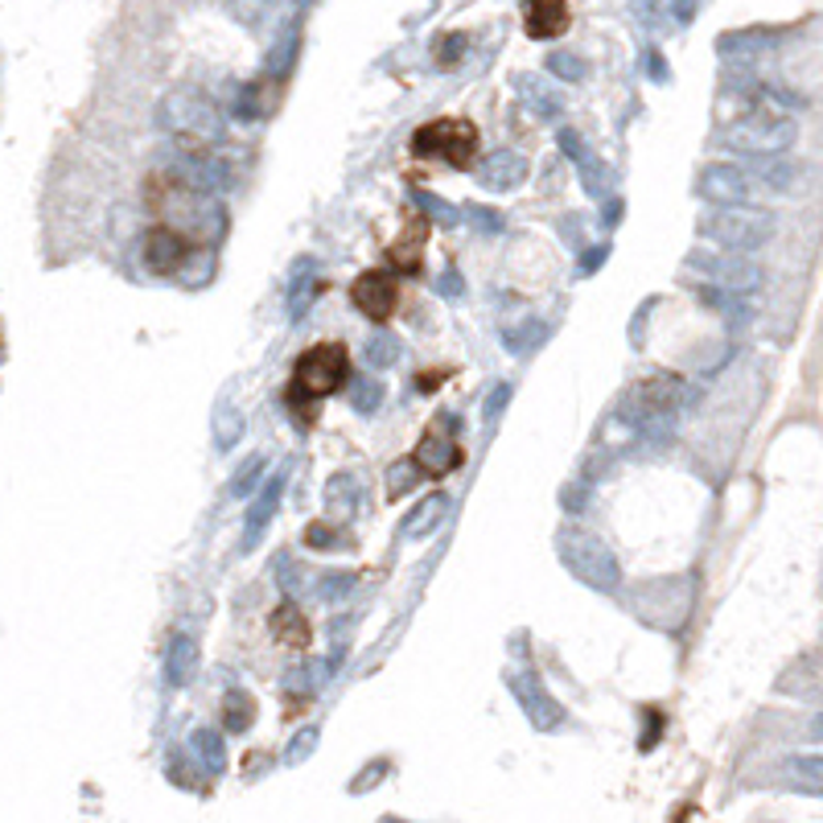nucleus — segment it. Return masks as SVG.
I'll return each instance as SVG.
<instances>
[{"label":"nucleus","instance_id":"1","mask_svg":"<svg viewBox=\"0 0 823 823\" xmlns=\"http://www.w3.org/2000/svg\"><path fill=\"white\" fill-rule=\"evenodd\" d=\"M790 107H799V100L787 95V91H778V86H750L745 91V107L720 132V144L741 157L787 153L790 144H795V137H799V124L790 116Z\"/></svg>","mask_w":823,"mask_h":823},{"label":"nucleus","instance_id":"2","mask_svg":"<svg viewBox=\"0 0 823 823\" xmlns=\"http://www.w3.org/2000/svg\"><path fill=\"white\" fill-rule=\"evenodd\" d=\"M157 124L170 132V140L186 157H206L215 153L227 137V124L219 103L210 100L206 91L194 86H173L157 103Z\"/></svg>","mask_w":823,"mask_h":823},{"label":"nucleus","instance_id":"3","mask_svg":"<svg viewBox=\"0 0 823 823\" xmlns=\"http://www.w3.org/2000/svg\"><path fill=\"white\" fill-rule=\"evenodd\" d=\"M692 404V387H687V379L671 375V371H663V375H647L638 379L630 392L622 395V408H617V416L630 425V429L638 432V437H668L671 429H675V420H680V412Z\"/></svg>","mask_w":823,"mask_h":823},{"label":"nucleus","instance_id":"4","mask_svg":"<svg viewBox=\"0 0 823 823\" xmlns=\"http://www.w3.org/2000/svg\"><path fill=\"white\" fill-rule=\"evenodd\" d=\"M700 235L712 240L717 247H733V252H757L774 240L778 219H774L766 206L754 202H725V206H708L700 215Z\"/></svg>","mask_w":823,"mask_h":823},{"label":"nucleus","instance_id":"5","mask_svg":"<svg viewBox=\"0 0 823 823\" xmlns=\"http://www.w3.org/2000/svg\"><path fill=\"white\" fill-rule=\"evenodd\" d=\"M556 556H560V565H565L577 581L589 584V589H598V593H614L617 584H622L617 556L605 548L593 532H584V528H560V532H556Z\"/></svg>","mask_w":823,"mask_h":823},{"label":"nucleus","instance_id":"6","mask_svg":"<svg viewBox=\"0 0 823 823\" xmlns=\"http://www.w3.org/2000/svg\"><path fill=\"white\" fill-rule=\"evenodd\" d=\"M346 375H350V355H346L343 343H317L309 346L305 355L297 359V371H292V387H289V399L292 408L297 404H317V399H326L329 392H338L346 383Z\"/></svg>","mask_w":823,"mask_h":823},{"label":"nucleus","instance_id":"7","mask_svg":"<svg viewBox=\"0 0 823 823\" xmlns=\"http://www.w3.org/2000/svg\"><path fill=\"white\" fill-rule=\"evenodd\" d=\"M412 153L420 161H445L449 170H470L478 157V128L457 116H441V120L420 124L412 132Z\"/></svg>","mask_w":823,"mask_h":823},{"label":"nucleus","instance_id":"8","mask_svg":"<svg viewBox=\"0 0 823 823\" xmlns=\"http://www.w3.org/2000/svg\"><path fill=\"white\" fill-rule=\"evenodd\" d=\"M206 243H198L189 231H182L177 223H153L149 231H144V247H140V259H144V268L157 276H177L182 280V268H189L194 259H198V252H202ZM215 252V247H210Z\"/></svg>","mask_w":823,"mask_h":823},{"label":"nucleus","instance_id":"9","mask_svg":"<svg viewBox=\"0 0 823 823\" xmlns=\"http://www.w3.org/2000/svg\"><path fill=\"white\" fill-rule=\"evenodd\" d=\"M687 268H696V273L704 276V280H712L717 289H729V292H757L762 285H766V273H762V264L757 259H750L745 252H733V247H720V252H704V247H696L692 256H687Z\"/></svg>","mask_w":823,"mask_h":823},{"label":"nucleus","instance_id":"10","mask_svg":"<svg viewBox=\"0 0 823 823\" xmlns=\"http://www.w3.org/2000/svg\"><path fill=\"white\" fill-rule=\"evenodd\" d=\"M507 687L514 692V704L523 708V717H528V725H532L535 733H560L568 725L565 704L540 684L535 671H511V675H507Z\"/></svg>","mask_w":823,"mask_h":823},{"label":"nucleus","instance_id":"11","mask_svg":"<svg viewBox=\"0 0 823 823\" xmlns=\"http://www.w3.org/2000/svg\"><path fill=\"white\" fill-rule=\"evenodd\" d=\"M696 194L708 206H725V202H754L757 194H766V186L757 182L754 170L733 165V161H712L704 165L696 177Z\"/></svg>","mask_w":823,"mask_h":823},{"label":"nucleus","instance_id":"12","mask_svg":"<svg viewBox=\"0 0 823 823\" xmlns=\"http://www.w3.org/2000/svg\"><path fill=\"white\" fill-rule=\"evenodd\" d=\"M350 301H355V309H359L362 317H371V322H387V317L395 313V305H399L395 276L387 273V268H371V273L355 276V285H350Z\"/></svg>","mask_w":823,"mask_h":823},{"label":"nucleus","instance_id":"13","mask_svg":"<svg viewBox=\"0 0 823 823\" xmlns=\"http://www.w3.org/2000/svg\"><path fill=\"white\" fill-rule=\"evenodd\" d=\"M523 177H528V157L511 153V149H498V153H490L482 161L478 186L495 189V194H507V189L523 186Z\"/></svg>","mask_w":823,"mask_h":823},{"label":"nucleus","instance_id":"14","mask_svg":"<svg viewBox=\"0 0 823 823\" xmlns=\"http://www.w3.org/2000/svg\"><path fill=\"white\" fill-rule=\"evenodd\" d=\"M280 495H285V470L273 474L268 486L256 495V502L247 507V519H243V552H252L259 544V535H264V528L273 523L276 507H280Z\"/></svg>","mask_w":823,"mask_h":823},{"label":"nucleus","instance_id":"15","mask_svg":"<svg viewBox=\"0 0 823 823\" xmlns=\"http://www.w3.org/2000/svg\"><path fill=\"white\" fill-rule=\"evenodd\" d=\"M523 30L535 42L560 37L568 30V0H528L523 4Z\"/></svg>","mask_w":823,"mask_h":823},{"label":"nucleus","instance_id":"16","mask_svg":"<svg viewBox=\"0 0 823 823\" xmlns=\"http://www.w3.org/2000/svg\"><path fill=\"white\" fill-rule=\"evenodd\" d=\"M416 462L425 465L432 478H445V474H453V470L465 462V453L453 437L429 432V437H420V445H416Z\"/></svg>","mask_w":823,"mask_h":823},{"label":"nucleus","instance_id":"17","mask_svg":"<svg viewBox=\"0 0 823 823\" xmlns=\"http://www.w3.org/2000/svg\"><path fill=\"white\" fill-rule=\"evenodd\" d=\"M445 514H449V495H445V490H432V495L420 498V502H416V511L399 523V535H404V540H425L429 532H437V528H441V519H445Z\"/></svg>","mask_w":823,"mask_h":823},{"label":"nucleus","instance_id":"18","mask_svg":"<svg viewBox=\"0 0 823 823\" xmlns=\"http://www.w3.org/2000/svg\"><path fill=\"white\" fill-rule=\"evenodd\" d=\"M194 671H198V642L189 635H173L165 647V684L186 687Z\"/></svg>","mask_w":823,"mask_h":823},{"label":"nucleus","instance_id":"19","mask_svg":"<svg viewBox=\"0 0 823 823\" xmlns=\"http://www.w3.org/2000/svg\"><path fill=\"white\" fill-rule=\"evenodd\" d=\"M514 86H519V95H523V103L532 107L535 116H544V120H556V116L565 112V100H560V91H552L544 79H535V74H519V79H514Z\"/></svg>","mask_w":823,"mask_h":823},{"label":"nucleus","instance_id":"20","mask_svg":"<svg viewBox=\"0 0 823 823\" xmlns=\"http://www.w3.org/2000/svg\"><path fill=\"white\" fill-rule=\"evenodd\" d=\"M359 498H362V486L355 474H334V478L326 482V511L334 514V519H355Z\"/></svg>","mask_w":823,"mask_h":823},{"label":"nucleus","instance_id":"21","mask_svg":"<svg viewBox=\"0 0 823 823\" xmlns=\"http://www.w3.org/2000/svg\"><path fill=\"white\" fill-rule=\"evenodd\" d=\"M313 297H317V264L305 256L297 268H292V285H289V317L292 322L305 317L309 305H313Z\"/></svg>","mask_w":823,"mask_h":823},{"label":"nucleus","instance_id":"22","mask_svg":"<svg viewBox=\"0 0 823 823\" xmlns=\"http://www.w3.org/2000/svg\"><path fill=\"white\" fill-rule=\"evenodd\" d=\"M189 750H194V757H198V766H202L206 774L227 770V745H223V733H219V729L198 725L194 738H189Z\"/></svg>","mask_w":823,"mask_h":823},{"label":"nucleus","instance_id":"23","mask_svg":"<svg viewBox=\"0 0 823 823\" xmlns=\"http://www.w3.org/2000/svg\"><path fill=\"white\" fill-rule=\"evenodd\" d=\"M754 173H757V182L766 186V194H787V189H795V182H799V165H795V161H783V153L754 157Z\"/></svg>","mask_w":823,"mask_h":823},{"label":"nucleus","instance_id":"24","mask_svg":"<svg viewBox=\"0 0 823 823\" xmlns=\"http://www.w3.org/2000/svg\"><path fill=\"white\" fill-rule=\"evenodd\" d=\"M787 778L807 795L823 799V754H795L787 757Z\"/></svg>","mask_w":823,"mask_h":823},{"label":"nucleus","instance_id":"25","mask_svg":"<svg viewBox=\"0 0 823 823\" xmlns=\"http://www.w3.org/2000/svg\"><path fill=\"white\" fill-rule=\"evenodd\" d=\"M273 630H276V638L289 642V647H305L309 642V622L301 617V610H297V601L292 598L273 614Z\"/></svg>","mask_w":823,"mask_h":823},{"label":"nucleus","instance_id":"26","mask_svg":"<svg viewBox=\"0 0 823 823\" xmlns=\"http://www.w3.org/2000/svg\"><path fill=\"white\" fill-rule=\"evenodd\" d=\"M412 202H416V210L437 227H457L465 219V210L449 206L445 198H437V194H429V189H420V186H412Z\"/></svg>","mask_w":823,"mask_h":823},{"label":"nucleus","instance_id":"27","mask_svg":"<svg viewBox=\"0 0 823 823\" xmlns=\"http://www.w3.org/2000/svg\"><path fill=\"white\" fill-rule=\"evenodd\" d=\"M429 470L416 462V453L412 457H399V462H392V470H387V498H404L408 490H416L420 486V478H425Z\"/></svg>","mask_w":823,"mask_h":823},{"label":"nucleus","instance_id":"28","mask_svg":"<svg viewBox=\"0 0 823 823\" xmlns=\"http://www.w3.org/2000/svg\"><path fill=\"white\" fill-rule=\"evenodd\" d=\"M399 355H404V346H399V338H395V334H387V329L371 334V338H367V346H362V359H367V367H375V371L395 367V362H399Z\"/></svg>","mask_w":823,"mask_h":823},{"label":"nucleus","instance_id":"29","mask_svg":"<svg viewBox=\"0 0 823 823\" xmlns=\"http://www.w3.org/2000/svg\"><path fill=\"white\" fill-rule=\"evenodd\" d=\"M264 470H268V457H264V453H252V457L235 470V478H231V486H227V495L231 498L256 495V486L264 482Z\"/></svg>","mask_w":823,"mask_h":823},{"label":"nucleus","instance_id":"30","mask_svg":"<svg viewBox=\"0 0 823 823\" xmlns=\"http://www.w3.org/2000/svg\"><path fill=\"white\" fill-rule=\"evenodd\" d=\"M223 720L231 733H247L252 729V720H256V704H252V696L247 692H227V704H223Z\"/></svg>","mask_w":823,"mask_h":823},{"label":"nucleus","instance_id":"31","mask_svg":"<svg viewBox=\"0 0 823 823\" xmlns=\"http://www.w3.org/2000/svg\"><path fill=\"white\" fill-rule=\"evenodd\" d=\"M243 429H247V425H243V412L231 408V404L223 399V404L215 408V445L231 449L243 437Z\"/></svg>","mask_w":823,"mask_h":823},{"label":"nucleus","instance_id":"32","mask_svg":"<svg viewBox=\"0 0 823 823\" xmlns=\"http://www.w3.org/2000/svg\"><path fill=\"white\" fill-rule=\"evenodd\" d=\"M317 741H322V729H317V725L297 729V733H292V741L285 745V766H301V762H309V757H313V750H317Z\"/></svg>","mask_w":823,"mask_h":823},{"label":"nucleus","instance_id":"33","mask_svg":"<svg viewBox=\"0 0 823 823\" xmlns=\"http://www.w3.org/2000/svg\"><path fill=\"white\" fill-rule=\"evenodd\" d=\"M292 58H297V34H292V30H285V34L276 37L273 50H268V58H264V62H268V74L285 79V74L292 70Z\"/></svg>","mask_w":823,"mask_h":823},{"label":"nucleus","instance_id":"34","mask_svg":"<svg viewBox=\"0 0 823 823\" xmlns=\"http://www.w3.org/2000/svg\"><path fill=\"white\" fill-rule=\"evenodd\" d=\"M379 404H383V383H379V379H359V383L350 387V408L355 412L371 416V412H379Z\"/></svg>","mask_w":823,"mask_h":823},{"label":"nucleus","instance_id":"35","mask_svg":"<svg viewBox=\"0 0 823 823\" xmlns=\"http://www.w3.org/2000/svg\"><path fill=\"white\" fill-rule=\"evenodd\" d=\"M577 165H581V182H584V189H589L593 198H605V189H610V173H605V165H601V161H598L593 153L581 157Z\"/></svg>","mask_w":823,"mask_h":823},{"label":"nucleus","instance_id":"36","mask_svg":"<svg viewBox=\"0 0 823 823\" xmlns=\"http://www.w3.org/2000/svg\"><path fill=\"white\" fill-rule=\"evenodd\" d=\"M548 70L556 74V79H565V83H581V79H584V62L577 58V54H568V50L548 54Z\"/></svg>","mask_w":823,"mask_h":823},{"label":"nucleus","instance_id":"37","mask_svg":"<svg viewBox=\"0 0 823 823\" xmlns=\"http://www.w3.org/2000/svg\"><path fill=\"white\" fill-rule=\"evenodd\" d=\"M465 223L474 227L478 235H498L502 231V215L490 206H465Z\"/></svg>","mask_w":823,"mask_h":823},{"label":"nucleus","instance_id":"38","mask_svg":"<svg viewBox=\"0 0 823 823\" xmlns=\"http://www.w3.org/2000/svg\"><path fill=\"white\" fill-rule=\"evenodd\" d=\"M350 589H355V572H326V577L317 581V598H322V601H343Z\"/></svg>","mask_w":823,"mask_h":823},{"label":"nucleus","instance_id":"39","mask_svg":"<svg viewBox=\"0 0 823 823\" xmlns=\"http://www.w3.org/2000/svg\"><path fill=\"white\" fill-rule=\"evenodd\" d=\"M276 581L285 589V598H297V593H301V568H292L289 552L276 556Z\"/></svg>","mask_w":823,"mask_h":823},{"label":"nucleus","instance_id":"40","mask_svg":"<svg viewBox=\"0 0 823 823\" xmlns=\"http://www.w3.org/2000/svg\"><path fill=\"white\" fill-rule=\"evenodd\" d=\"M334 532H338L334 523H309V528H305V544H309V548H322V552H326V548H343V540H338Z\"/></svg>","mask_w":823,"mask_h":823},{"label":"nucleus","instance_id":"41","mask_svg":"<svg viewBox=\"0 0 823 823\" xmlns=\"http://www.w3.org/2000/svg\"><path fill=\"white\" fill-rule=\"evenodd\" d=\"M507 399H511V383H498L495 392H490V399H486V408H482V416H486V425H495L498 416H502V408H507Z\"/></svg>","mask_w":823,"mask_h":823},{"label":"nucleus","instance_id":"42","mask_svg":"<svg viewBox=\"0 0 823 823\" xmlns=\"http://www.w3.org/2000/svg\"><path fill=\"white\" fill-rule=\"evenodd\" d=\"M383 774H387V762L379 757V762H371V770H367V774H355V783H350V795H362V790H371L379 778H383Z\"/></svg>","mask_w":823,"mask_h":823},{"label":"nucleus","instance_id":"43","mask_svg":"<svg viewBox=\"0 0 823 823\" xmlns=\"http://www.w3.org/2000/svg\"><path fill=\"white\" fill-rule=\"evenodd\" d=\"M605 256H610V243H601V247H593V252H584V256H581V276L598 273L601 264H605Z\"/></svg>","mask_w":823,"mask_h":823},{"label":"nucleus","instance_id":"44","mask_svg":"<svg viewBox=\"0 0 823 823\" xmlns=\"http://www.w3.org/2000/svg\"><path fill=\"white\" fill-rule=\"evenodd\" d=\"M437 292H441V297H465V280L457 273H445L437 280Z\"/></svg>","mask_w":823,"mask_h":823},{"label":"nucleus","instance_id":"45","mask_svg":"<svg viewBox=\"0 0 823 823\" xmlns=\"http://www.w3.org/2000/svg\"><path fill=\"white\" fill-rule=\"evenodd\" d=\"M560 507H565V511H572V514L581 511V507H584V490H581V486H565V495H560Z\"/></svg>","mask_w":823,"mask_h":823},{"label":"nucleus","instance_id":"46","mask_svg":"<svg viewBox=\"0 0 823 823\" xmlns=\"http://www.w3.org/2000/svg\"><path fill=\"white\" fill-rule=\"evenodd\" d=\"M651 79H668V62L654 58V54H651Z\"/></svg>","mask_w":823,"mask_h":823},{"label":"nucleus","instance_id":"47","mask_svg":"<svg viewBox=\"0 0 823 823\" xmlns=\"http://www.w3.org/2000/svg\"><path fill=\"white\" fill-rule=\"evenodd\" d=\"M811 738H815V741H823V717H815V720H811Z\"/></svg>","mask_w":823,"mask_h":823}]
</instances>
